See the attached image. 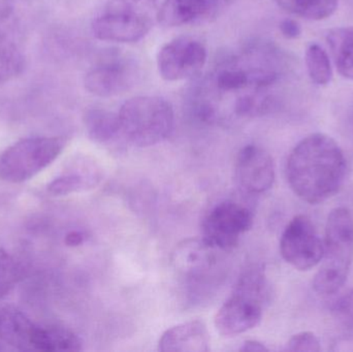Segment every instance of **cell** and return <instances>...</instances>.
Instances as JSON below:
<instances>
[{
  "label": "cell",
  "instance_id": "obj_1",
  "mask_svg": "<svg viewBox=\"0 0 353 352\" xmlns=\"http://www.w3.org/2000/svg\"><path fill=\"white\" fill-rule=\"evenodd\" d=\"M346 158L338 143L323 134L301 141L290 154L286 177L292 191L311 205L333 196L345 180Z\"/></svg>",
  "mask_w": 353,
  "mask_h": 352
},
{
  "label": "cell",
  "instance_id": "obj_2",
  "mask_svg": "<svg viewBox=\"0 0 353 352\" xmlns=\"http://www.w3.org/2000/svg\"><path fill=\"white\" fill-rule=\"evenodd\" d=\"M268 297L265 271L251 267L242 273L234 291L215 316V328L224 337L248 332L261 322Z\"/></svg>",
  "mask_w": 353,
  "mask_h": 352
},
{
  "label": "cell",
  "instance_id": "obj_3",
  "mask_svg": "<svg viewBox=\"0 0 353 352\" xmlns=\"http://www.w3.org/2000/svg\"><path fill=\"white\" fill-rule=\"evenodd\" d=\"M323 265L313 280L319 295L337 293L347 279L353 260V217L348 209H334L325 225Z\"/></svg>",
  "mask_w": 353,
  "mask_h": 352
},
{
  "label": "cell",
  "instance_id": "obj_4",
  "mask_svg": "<svg viewBox=\"0 0 353 352\" xmlns=\"http://www.w3.org/2000/svg\"><path fill=\"white\" fill-rule=\"evenodd\" d=\"M118 117L122 138L141 148L161 144L175 125L173 107L159 96L132 97L120 107Z\"/></svg>",
  "mask_w": 353,
  "mask_h": 352
},
{
  "label": "cell",
  "instance_id": "obj_5",
  "mask_svg": "<svg viewBox=\"0 0 353 352\" xmlns=\"http://www.w3.org/2000/svg\"><path fill=\"white\" fill-rule=\"evenodd\" d=\"M157 12L155 0H110L93 20V34L110 43H136L148 34Z\"/></svg>",
  "mask_w": 353,
  "mask_h": 352
},
{
  "label": "cell",
  "instance_id": "obj_6",
  "mask_svg": "<svg viewBox=\"0 0 353 352\" xmlns=\"http://www.w3.org/2000/svg\"><path fill=\"white\" fill-rule=\"evenodd\" d=\"M63 136L22 138L0 153V180L18 184L28 181L47 169L65 149Z\"/></svg>",
  "mask_w": 353,
  "mask_h": 352
},
{
  "label": "cell",
  "instance_id": "obj_7",
  "mask_svg": "<svg viewBox=\"0 0 353 352\" xmlns=\"http://www.w3.org/2000/svg\"><path fill=\"white\" fill-rule=\"evenodd\" d=\"M253 215L243 205L224 200L208 212L201 223L203 240L215 250L230 251L252 227Z\"/></svg>",
  "mask_w": 353,
  "mask_h": 352
},
{
  "label": "cell",
  "instance_id": "obj_8",
  "mask_svg": "<svg viewBox=\"0 0 353 352\" xmlns=\"http://www.w3.org/2000/svg\"><path fill=\"white\" fill-rule=\"evenodd\" d=\"M280 252L283 260L296 270L308 271L321 262L325 246L310 219L298 215L282 233Z\"/></svg>",
  "mask_w": 353,
  "mask_h": 352
},
{
  "label": "cell",
  "instance_id": "obj_9",
  "mask_svg": "<svg viewBox=\"0 0 353 352\" xmlns=\"http://www.w3.org/2000/svg\"><path fill=\"white\" fill-rule=\"evenodd\" d=\"M207 62V49L189 35L176 37L165 43L157 56V68L163 80H187L199 74Z\"/></svg>",
  "mask_w": 353,
  "mask_h": 352
},
{
  "label": "cell",
  "instance_id": "obj_10",
  "mask_svg": "<svg viewBox=\"0 0 353 352\" xmlns=\"http://www.w3.org/2000/svg\"><path fill=\"white\" fill-rule=\"evenodd\" d=\"M138 78L136 63L114 52L108 54L105 59L87 72L84 86L89 93L97 96H117L132 89Z\"/></svg>",
  "mask_w": 353,
  "mask_h": 352
},
{
  "label": "cell",
  "instance_id": "obj_11",
  "mask_svg": "<svg viewBox=\"0 0 353 352\" xmlns=\"http://www.w3.org/2000/svg\"><path fill=\"white\" fill-rule=\"evenodd\" d=\"M236 178L247 194L268 191L275 181V165L271 155L256 145L241 149L236 161Z\"/></svg>",
  "mask_w": 353,
  "mask_h": 352
},
{
  "label": "cell",
  "instance_id": "obj_12",
  "mask_svg": "<svg viewBox=\"0 0 353 352\" xmlns=\"http://www.w3.org/2000/svg\"><path fill=\"white\" fill-rule=\"evenodd\" d=\"M216 251L203 239L185 240L176 246L172 262L179 274L190 281H201L215 267Z\"/></svg>",
  "mask_w": 353,
  "mask_h": 352
},
{
  "label": "cell",
  "instance_id": "obj_13",
  "mask_svg": "<svg viewBox=\"0 0 353 352\" xmlns=\"http://www.w3.org/2000/svg\"><path fill=\"white\" fill-rule=\"evenodd\" d=\"M222 0H165L157 12V20L165 27L205 22L215 16Z\"/></svg>",
  "mask_w": 353,
  "mask_h": 352
},
{
  "label": "cell",
  "instance_id": "obj_14",
  "mask_svg": "<svg viewBox=\"0 0 353 352\" xmlns=\"http://www.w3.org/2000/svg\"><path fill=\"white\" fill-rule=\"evenodd\" d=\"M209 331L201 320H190L172 327L161 335L159 351L163 352H208Z\"/></svg>",
  "mask_w": 353,
  "mask_h": 352
},
{
  "label": "cell",
  "instance_id": "obj_15",
  "mask_svg": "<svg viewBox=\"0 0 353 352\" xmlns=\"http://www.w3.org/2000/svg\"><path fill=\"white\" fill-rule=\"evenodd\" d=\"M103 178L99 167L92 161H84L77 163L48 185L52 196H70L77 192L94 188Z\"/></svg>",
  "mask_w": 353,
  "mask_h": 352
},
{
  "label": "cell",
  "instance_id": "obj_16",
  "mask_svg": "<svg viewBox=\"0 0 353 352\" xmlns=\"http://www.w3.org/2000/svg\"><path fill=\"white\" fill-rule=\"evenodd\" d=\"M37 324L14 308L0 310V340L19 351H32Z\"/></svg>",
  "mask_w": 353,
  "mask_h": 352
},
{
  "label": "cell",
  "instance_id": "obj_17",
  "mask_svg": "<svg viewBox=\"0 0 353 352\" xmlns=\"http://www.w3.org/2000/svg\"><path fill=\"white\" fill-rule=\"evenodd\" d=\"M83 341L76 333L61 327L37 324L32 337V351H80Z\"/></svg>",
  "mask_w": 353,
  "mask_h": 352
},
{
  "label": "cell",
  "instance_id": "obj_18",
  "mask_svg": "<svg viewBox=\"0 0 353 352\" xmlns=\"http://www.w3.org/2000/svg\"><path fill=\"white\" fill-rule=\"evenodd\" d=\"M83 120L89 138L97 144H109L122 136L118 113L103 107H91L85 112Z\"/></svg>",
  "mask_w": 353,
  "mask_h": 352
},
{
  "label": "cell",
  "instance_id": "obj_19",
  "mask_svg": "<svg viewBox=\"0 0 353 352\" xmlns=\"http://www.w3.org/2000/svg\"><path fill=\"white\" fill-rule=\"evenodd\" d=\"M327 41L338 72L344 78L353 80V27L332 29Z\"/></svg>",
  "mask_w": 353,
  "mask_h": 352
},
{
  "label": "cell",
  "instance_id": "obj_20",
  "mask_svg": "<svg viewBox=\"0 0 353 352\" xmlns=\"http://www.w3.org/2000/svg\"><path fill=\"white\" fill-rule=\"evenodd\" d=\"M24 68L25 59L22 52L0 29V85L20 76Z\"/></svg>",
  "mask_w": 353,
  "mask_h": 352
},
{
  "label": "cell",
  "instance_id": "obj_21",
  "mask_svg": "<svg viewBox=\"0 0 353 352\" xmlns=\"http://www.w3.org/2000/svg\"><path fill=\"white\" fill-rule=\"evenodd\" d=\"M275 2L283 10L309 20L329 18L338 6V0H275Z\"/></svg>",
  "mask_w": 353,
  "mask_h": 352
},
{
  "label": "cell",
  "instance_id": "obj_22",
  "mask_svg": "<svg viewBox=\"0 0 353 352\" xmlns=\"http://www.w3.org/2000/svg\"><path fill=\"white\" fill-rule=\"evenodd\" d=\"M306 65L309 76L317 85H327L333 76L331 61L327 52L317 45L312 43L306 51Z\"/></svg>",
  "mask_w": 353,
  "mask_h": 352
},
{
  "label": "cell",
  "instance_id": "obj_23",
  "mask_svg": "<svg viewBox=\"0 0 353 352\" xmlns=\"http://www.w3.org/2000/svg\"><path fill=\"white\" fill-rule=\"evenodd\" d=\"M23 277V268L20 262L0 248V300L6 298L18 284Z\"/></svg>",
  "mask_w": 353,
  "mask_h": 352
},
{
  "label": "cell",
  "instance_id": "obj_24",
  "mask_svg": "<svg viewBox=\"0 0 353 352\" xmlns=\"http://www.w3.org/2000/svg\"><path fill=\"white\" fill-rule=\"evenodd\" d=\"M215 84L222 92H232L250 88L248 70L243 66L230 65L222 68L216 74Z\"/></svg>",
  "mask_w": 353,
  "mask_h": 352
},
{
  "label": "cell",
  "instance_id": "obj_25",
  "mask_svg": "<svg viewBox=\"0 0 353 352\" xmlns=\"http://www.w3.org/2000/svg\"><path fill=\"white\" fill-rule=\"evenodd\" d=\"M334 318L348 328H353V289L342 295L332 306Z\"/></svg>",
  "mask_w": 353,
  "mask_h": 352
},
{
  "label": "cell",
  "instance_id": "obj_26",
  "mask_svg": "<svg viewBox=\"0 0 353 352\" xmlns=\"http://www.w3.org/2000/svg\"><path fill=\"white\" fill-rule=\"evenodd\" d=\"M319 338L311 332H302L294 335L286 343V351H321Z\"/></svg>",
  "mask_w": 353,
  "mask_h": 352
},
{
  "label": "cell",
  "instance_id": "obj_27",
  "mask_svg": "<svg viewBox=\"0 0 353 352\" xmlns=\"http://www.w3.org/2000/svg\"><path fill=\"white\" fill-rule=\"evenodd\" d=\"M279 28L282 34L286 39H298V37H300L301 33H302L301 25L296 20H292V19H285V20L281 21Z\"/></svg>",
  "mask_w": 353,
  "mask_h": 352
},
{
  "label": "cell",
  "instance_id": "obj_28",
  "mask_svg": "<svg viewBox=\"0 0 353 352\" xmlns=\"http://www.w3.org/2000/svg\"><path fill=\"white\" fill-rule=\"evenodd\" d=\"M85 239H86V237H85L84 233L74 231H70V233L66 235L64 241H65L66 245L70 246V247H77V246L82 245L85 242Z\"/></svg>",
  "mask_w": 353,
  "mask_h": 352
},
{
  "label": "cell",
  "instance_id": "obj_29",
  "mask_svg": "<svg viewBox=\"0 0 353 352\" xmlns=\"http://www.w3.org/2000/svg\"><path fill=\"white\" fill-rule=\"evenodd\" d=\"M240 351H269V349L263 343L255 340H247L239 349Z\"/></svg>",
  "mask_w": 353,
  "mask_h": 352
}]
</instances>
